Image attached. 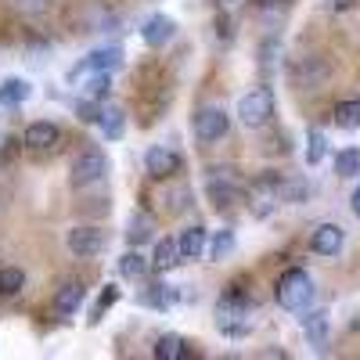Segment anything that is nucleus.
Returning <instances> with one entry per match:
<instances>
[{"label": "nucleus", "mask_w": 360, "mask_h": 360, "mask_svg": "<svg viewBox=\"0 0 360 360\" xmlns=\"http://www.w3.org/2000/svg\"><path fill=\"white\" fill-rule=\"evenodd\" d=\"M314 295H317L314 278L307 274L303 266L285 270V274L278 278V285H274V299H278V307H281V310H288V314L307 310V307L314 303Z\"/></svg>", "instance_id": "obj_1"}, {"label": "nucleus", "mask_w": 360, "mask_h": 360, "mask_svg": "<svg viewBox=\"0 0 360 360\" xmlns=\"http://www.w3.org/2000/svg\"><path fill=\"white\" fill-rule=\"evenodd\" d=\"M108 176V159L101 148H83V152L72 159L69 166V184L76 191H90V188H101Z\"/></svg>", "instance_id": "obj_2"}, {"label": "nucleus", "mask_w": 360, "mask_h": 360, "mask_svg": "<svg viewBox=\"0 0 360 360\" xmlns=\"http://www.w3.org/2000/svg\"><path fill=\"white\" fill-rule=\"evenodd\" d=\"M274 119V90L270 86H252L249 94L238 101V123L249 130H263Z\"/></svg>", "instance_id": "obj_3"}, {"label": "nucleus", "mask_w": 360, "mask_h": 360, "mask_svg": "<svg viewBox=\"0 0 360 360\" xmlns=\"http://www.w3.org/2000/svg\"><path fill=\"white\" fill-rule=\"evenodd\" d=\"M249 299L242 292H227L220 303H217V324H220V332L224 335H245L249 332Z\"/></svg>", "instance_id": "obj_4"}, {"label": "nucleus", "mask_w": 360, "mask_h": 360, "mask_svg": "<svg viewBox=\"0 0 360 360\" xmlns=\"http://www.w3.org/2000/svg\"><path fill=\"white\" fill-rule=\"evenodd\" d=\"M105 245H108V234H105L101 227H94V224H79V227L69 231V252L79 256V259H94V256H101Z\"/></svg>", "instance_id": "obj_5"}, {"label": "nucleus", "mask_w": 360, "mask_h": 360, "mask_svg": "<svg viewBox=\"0 0 360 360\" xmlns=\"http://www.w3.org/2000/svg\"><path fill=\"white\" fill-rule=\"evenodd\" d=\"M227 130H231V115H227L224 108H217V105L198 108V115H195V137H198L202 144H217V141H224Z\"/></svg>", "instance_id": "obj_6"}, {"label": "nucleus", "mask_w": 360, "mask_h": 360, "mask_svg": "<svg viewBox=\"0 0 360 360\" xmlns=\"http://www.w3.org/2000/svg\"><path fill=\"white\" fill-rule=\"evenodd\" d=\"M328 76H332V69H328V62L317 58V54H307V58H299V62L292 65V83L299 90H317V86H324Z\"/></svg>", "instance_id": "obj_7"}, {"label": "nucleus", "mask_w": 360, "mask_h": 360, "mask_svg": "<svg viewBox=\"0 0 360 360\" xmlns=\"http://www.w3.org/2000/svg\"><path fill=\"white\" fill-rule=\"evenodd\" d=\"M22 144L29 148V152H54V148L62 144V130H58L51 119H37V123L25 127Z\"/></svg>", "instance_id": "obj_8"}, {"label": "nucleus", "mask_w": 360, "mask_h": 360, "mask_svg": "<svg viewBox=\"0 0 360 360\" xmlns=\"http://www.w3.org/2000/svg\"><path fill=\"white\" fill-rule=\"evenodd\" d=\"M176 169H180V155L173 152V148L155 144V148H148V152H144V173L152 180H169Z\"/></svg>", "instance_id": "obj_9"}, {"label": "nucleus", "mask_w": 360, "mask_h": 360, "mask_svg": "<svg viewBox=\"0 0 360 360\" xmlns=\"http://www.w3.org/2000/svg\"><path fill=\"white\" fill-rule=\"evenodd\" d=\"M112 69H123V51L119 47H98L72 69V79H79L86 72H112Z\"/></svg>", "instance_id": "obj_10"}, {"label": "nucleus", "mask_w": 360, "mask_h": 360, "mask_svg": "<svg viewBox=\"0 0 360 360\" xmlns=\"http://www.w3.org/2000/svg\"><path fill=\"white\" fill-rule=\"evenodd\" d=\"M205 188H209V198H213L217 205H231L234 195H238V176H234L231 166H213L209 169Z\"/></svg>", "instance_id": "obj_11"}, {"label": "nucleus", "mask_w": 360, "mask_h": 360, "mask_svg": "<svg viewBox=\"0 0 360 360\" xmlns=\"http://www.w3.org/2000/svg\"><path fill=\"white\" fill-rule=\"evenodd\" d=\"M278 180H281V176H259L256 184L249 188V202H252V213H256V217L274 213V205L281 202V195H278Z\"/></svg>", "instance_id": "obj_12"}, {"label": "nucleus", "mask_w": 360, "mask_h": 360, "mask_svg": "<svg viewBox=\"0 0 360 360\" xmlns=\"http://www.w3.org/2000/svg\"><path fill=\"white\" fill-rule=\"evenodd\" d=\"M119 25H123V15L108 4H86L83 8V29H90V33H115Z\"/></svg>", "instance_id": "obj_13"}, {"label": "nucleus", "mask_w": 360, "mask_h": 360, "mask_svg": "<svg viewBox=\"0 0 360 360\" xmlns=\"http://www.w3.org/2000/svg\"><path fill=\"white\" fill-rule=\"evenodd\" d=\"M346 245V231L339 224H321L314 234H310V249L317 256H339Z\"/></svg>", "instance_id": "obj_14"}, {"label": "nucleus", "mask_w": 360, "mask_h": 360, "mask_svg": "<svg viewBox=\"0 0 360 360\" xmlns=\"http://www.w3.org/2000/svg\"><path fill=\"white\" fill-rule=\"evenodd\" d=\"M141 37H144L148 47H166V44L176 37V22H173L169 15H152V18L144 22Z\"/></svg>", "instance_id": "obj_15"}, {"label": "nucleus", "mask_w": 360, "mask_h": 360, "mask_svg": "<svg viewBox=\"0 0 360 360\" xmlns=\"http://www.w3.org/2000/svg\"><path fill=\"white\" fill-rule=\"evenodd\" d=\"M180 263V249H176V238H159L155 242V252L148 259V266L155 270V274H169V270Z\"/></svg>", "instance_id": "obj_16"}, {"label": "nucleus", "mask_w": 360, "mask_h": 360, "mask_svg": "<svg viewBox=\"0 0 360 360\" xmlns=\"http://www.w3.org/2000/svg\"><path fill=\"white\" fill-rule=\"evenodd\" d=\"M205 227H188L176 234V249H180V259H198L205 252Z\"/></svg>", "instance_id": "obj_17"}, {"label": "nucleus", "mask_w": 360, "mask_h": 360, "mask_svg": "<svg viewBox=\"0 0 360 360\" xmlns=\"http://www.w3.org/2000/svg\"><path fill=\"white\" fill-rule=\"evenodd\" d=\"M83 295H86V288H83L79 281H65L62 288L54 292V310H58V314H65V317L76 314L79 303H83Z\"/></svg>", "instance_id": "obj_18"}, {"label": "nucleus", "mask_w": 360, "mask_h": 360, "mask_svg": "<svg viewBox=\"0 0 360 360\" xmlns=\"http://www.w3.org/2000/svg\"><path fill=\"white\" fill-rule=\"evenodd\" d=\"M29 94H33V83H25L22 76H8L4 83H0V105H4V108L22 105Z\"/></svg>", "instance_id": "obj_19"}, {"label": "nucleus", "mask_w": 360, "mask_h": 360, "mask_svg": "<svg viewBox=\"0 0 360 360\" xmlns=\"http://www.w3.org/2000/svg\"><path fill=\"white\" fill-rule=\"evenodd\" d=\"M98 127H101V134H105L108 141H119V137L127 134V112H123V108H115V105L101 108V115H98Z\"/></svg>", "instance_id": "obj_20"}, {"label": "nucleus", "mask_w": 360, "mask_h": 360, "mask_svg": "<svg viewBox=\"0 0 360 360\" xmlns=\"http://www.w3.org/2000/svg\"><path fill=\"white\" fill-rule=\"evenodd\" d=\"M152 238H155V220L148 217V213H134L130 224H127V242L137 249L144 242H152Z\"/></svg>", "instance_id": "obj_21"}, {"label": "nucleus", "mask_w": 360, "mask_h": 360, "mask_svg": "<svg viewBox=\"0 0 360 360\" xmlns=\"http://www.w3.org/2000/svg\"><path fill=\"white\" fill-rule=\"evenodd\" d=\"M332 119H335V127H339V130H360V98H346V101H339L335 112H332Z\"/></svg>", "instance_id": "obj_22"}, {"label": "nucleus", "mask_w": 360, "mask_h": 360, "mask_svg": "<svg viewBox=\"0 0 360 360\" xmlns=\"http://www.w3.org/2000/svg\"><path fill=\"white\" fill-rule=\"evenodd\" d=\"M152 353H155V360H184V356H188V342L169 332V335H162V339L155 342Z\"/></svg>", "instance_id": "obj_23"}, {"label": "nucleus", "mask_w": 360, "mask_h": 360, "mask_svg": "<svg viewBox=\"0 0 360 360\" xmlns=\"http://www.w3.org/2000/svg\"><path fill=\"white\" fill-rule=\"evenodd\" d=\"M119 278H144L148 274V256H141L137 249H130V252H123V256H119Z\"/></svg>", "instance_id": "obj_24"}, {"label": "nucleus", "mask_w": 360, "mask_h": 360, "mask_svg": "<svg viewBox=\"0 0 360 360\" xmlns=\"http://www.w3.org/2000/svg\"><path fill=\"white\" fill-rule=\"evenodd\" d=\"M25 288V270L18 266H0V299H11Z\"/></svg>", "instance_id": "obj_25"}, {"label": "nucleus", "mask_w": 360, "mask_h": 360, "mask_svg": "<svg viewBox=\"0 0 360 360\" xmlns=\"http://www.w3.org/2000/svg\"><path fill=\"white\" fill-rule=\"evenodd\" d=\"M108 90H112V76H108V72H86V79H83V98L101 101V98H108Z\"/></svg>", "instance_id": "obj_26"}, {"label": "nucleus", "mask_w": 360, "mask_h": 360, "mask_svg": "<svg viewBox=\"0 0 360 360\" xmlns=\"http://www.w3.org/2000/svg\"><path fill=\"white\" fill-rule=\"evenodd\" d=\"M335 173L339 176H360V148H342V152L335 155Z\"/></svg>", "instance_id": "obj_27"}, {"label": "nucleus", "mask_w": 360, "mask_h": 360, "mask_svg": "<svg viewBox=\"0 0 360 360\" xmlns=\"http://www.w3.org/2000/svg\"><path fill=\"white\" fill-rule=\"evenodd\" d=\"M303 328H307V339H310L317 349L328 342V317H324V314H310V317H303Z\"/></svg>", "instance_id": "obj_28"}, {"label": "nucleus", "mask_w": 360, "mask_h": 360, "mask_svg": "<svg viewBox=\"0 0 360 360\" xmlns=\"http://www.w3.org/2000/svg\"><path fill=\"white\" fill-rule=\"evenodd\" d=\"M231 252H234V231H217L213 234V245H209V256H213L217 263H224Z\"/></svg>", "instance_id": "obj_29"}, {"label": "nucleus", "mask_w": 360, "mask_h": 360, "mask_svg": "<svg viewBox=\"0 0 360 360\" xmlns=\"http://www.w3.org/2000/svg\"><path fill=\"white\" fill-rule=\"evenodd\" d=\"M324 152H328V141H324V134H321V130H310V148H307V162H310V166H317V162L324 159Z\"/></svg>", "instance_id": "obj_30"}, {"label": "nucleus", "mask_w": 360, "mask_h": 360, "mask_svg": "<svg viewBox=\"0 0 360 360\" xmlns=\"http://www.w3.org/2000/svg\"><path fill=\"white\" fill-rule=\"evenodd\" d=\"M98 115H101V105H98V101L83 98V101L76 105V119H79V123H94V127H98Z\"/></svg>", "instance_id": "obj_31"}, {"label": "nucleus", "mask_w": 360, "mask_h": 360, "mask_svg": "<svg viewBox=\"0 0 360 360\" xmlns=\"http://www.w3.org/2000/svg\"><path fill=\"white\" fill-rule=\"evenodd\" d=\"M51 4H54V0H15V11H22V15H44V11H51Z\"/></svg>", "instance_id": "obj_32"}, {"label": "nucleus", "mask_w": 360, "mask_h": 360, "mask_svg": "<svg viewBox=\"0 0 360 360\" xmlns=\"http://www.w3.org/2000/svg\"><path fill=\"white\" fill-rule=\"evenodd\" d=\"M115 295H119V288H115V285H108V288H105V295L98 299V310H94V317H90V321H101V314L115 303Z\"/></svg>", "instance_id": "obj_33"}, {"label": "nucleus", "mask_w": 360, "mask_h": 360, "mask_svg": "<svg viewBox=\"0 0 360 360\" xmlns=\"http://www.w3.org/2000/svg\"><path fill=\"white\" fill-rule=\"evenodd\" d=\"M288 0H259V11H285Z\"/></svg>", "instance_id": "obj_34"}, {"label": "nucleus", "mask_w": 360, "mask_h": 360, "mask_svg": "<svg viewBox=\"0 0 360 360\" xmlns=\"http://www.w3.org/2000/svg\"><path fill=\"white\" fill-rule=\"evenodd\" d=\"M349 205H353V213L360 217V184H356V191H353V198H349Z\"/></svg>", "instance_id": "obj_35"}, {"label": "nucleus", "mask_w": 360, "mask_h": 360, "mask_svg": "<svg viewBox=\"0 0 360 360\" xmlns=\"http://www.w3.org/2000/svg\"><path fill=\"white\" fill-rule=\"evenodd\" d=\"M234 4H238V0H220V8H224V11H231Z\"/></svg>", "instance_id": "obj_36"}]
</instances>
